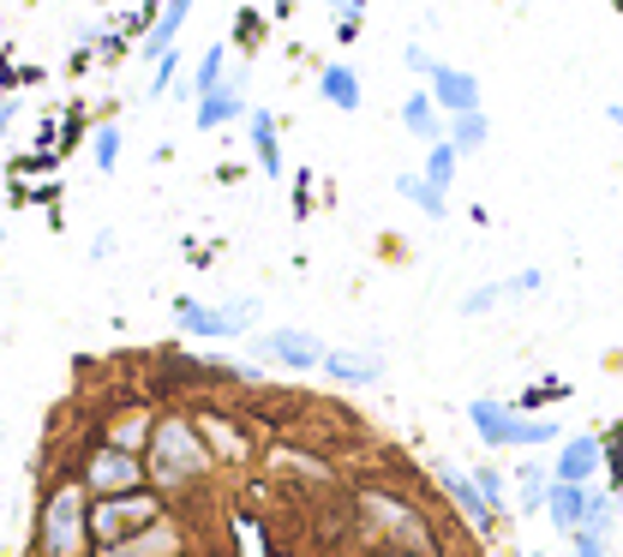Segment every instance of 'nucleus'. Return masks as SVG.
<instances>
[{
  "label": "nucleus",
  "mask_w": 623,
  "mask_h": 557,
  "mask_svg": "<svg viewBox=\"0 0 623 557\" xmlns=\"http://www.w3.org/2000/svg\"><path fill=\"white\" fill-rule=\"evenodd\" d=\"M503 295H515V288H510V282H503V288H473V295L462 300V312H492Z\"/></svg>",
  "instance_id": "obj_27"
},
{
  "label": "nucleus",
  "mask_w": 623,
  "mask_h": 557,
  "mask_svg": "<svg viewBox=\"0 0 623 557\" xmlns=\"http://www.w3.org/2000/svg\"><path fill=\"white\" fill-rule=\"evenodd\" d=\"M216 462L211 437L198 432V420H181L168 414L162 426L151 432V450H144V467H151L156 486H192V479H204Z\"/></svg>",
  "instance_id": "obj_1"
},
{
  "label": "nucleus",
  "mask_w": 623,
  "mask_h": 557,
  "mask_svg": "<svg viewBox=\"0 0 623 557\" xmlns=\"http://www.w3.org/2000/svg\"><path fill=\"white\" fill-rule=\"evenodd\" d=\"M156 516H168L156 492H144V486H132V492H109V497H96V509H91V539L114 551L121 539H132L139 527H151Z\"/></svg>",
  "instance_id": "obj_4"
},
{
  "label": "nucleus",
  "mask_w": 623,
  "mask_h": 557,
  "mask_svg": "<svg viewBox=\"0 0 623 557\" xmlns=\"http://www.w3.org/2000/svg\"><path fill=\"white\" fill-rule=\"evenodd\" d=\"M252 144H258L264 174H282V156H276V121H270V114H252Z\"/></svg>",
  "instance_id": "obj_21"
},
{
  "label": "nucleus",
  "mask_w": 623,
  "mask_h": 557,
  "mask_svg": "<svg viewBox=\"0 0 623 557\" xmlns=\"http://www.w3.org/2000/svg\"><path fill=\"white\" fill-rule=\"evenodd\" d=\"M396 193H402V198H413L426 216H443V186H432L426 174H402V180H396Z\"/></svg>",
  "instance_id": "obj_19"
},
{
  "label": "nucleus",
  "mask_w": 623,
  "mask_h": 557,
  "mask_svg": "<svg viewBox=\"0 0 623 557\" xmlns=\"http://www.w3.org/2000/svg\"><path fill=\"white\" fill-rule=\"evenodd\" d=\"M330 7H343V12H360V7H366V0H330Z\"/></svg>",
  "instance_id": "obj_30"
},
{
  "label": "nucleus",
  "mask_w": 623,
  "mask_h": 557,
  "mask_svg": "<svg viewBox=\"0 0 623 557\" xmlns=\"http://www.w3.org/2000/svg\"><path fill=\"white\" fill-rule=\"evenodd\" d=\"M198 432L211 437L216 456H228V462H241V456H246V432L234 426V420H222V414H198Z\"/></svg>",
  "instance_id": "obj_15"
},
{
  "label": "nucleus",
  "mask_w": 623,
  "mask_h": 557,
  "mask_svg": "<svg viewBox=\"0 0 623 557\" xmlns=\"http://www.w3.org/2000/svg\"><path fill=\"white\" fill-rule=\"evenodd\" d=\"M612 121H617V126H623V102H612Z\"/></svg>",
  "instance_id": "obj_31"
},
{
  "label": "nucleus",
  "mask_w": 623,
  "mask_h": 557,
  "mask_svg": "<svg viewBox=\"0 0 623 557\" xmlns=\"http://www.w3.org/2000/svg\"><path fill=\"white\" fill-rule=\"evenodd\" d=\"M473 479H480V492L492 497V504H503V479L492 474V467H480V474H473Z\"/></svg>",
  "instance_id": "obj_28"
},
{
  "label": "nucleus",
  "mask_w": 623,
  "mask_h": 557,
  "mask_svg": "<svg viewBox=\"0 0 623 557\" xmlns=\"http://www.w3.org/2000/svg\"><path fill=\"white\" fill-rule=\"evenodd\" d=\"M12 114H19V102H0V132L12 126Z\"/></svg>",
  "instance_id": "obj_29"
},
{
  "label": "nucleus",
  "mask_w": 623,
  "mask_h": 557,
  "mask_svg": "<svg viewBox=\"0 0 623 557\" xmlns=\"http://www.w3.org/2000/svg\"><path fill=\"white\" fill-rule=\"evenodd\" d=\"M468 414H473V432H480L486 444H552L558 437L552 420H522L515 408H503V402H473Z\"/></svg>",
  "instance_id": "obj_6"
},
{
  "label": "nucleus",
  "mask_w": 623,
  "mask_h": 557,
  "mask_svg": "<svg viewBox=\"0 0 623 557\" xmlns=\"http://www.w3.org/2000/svg\"><path fill=\"white\" fill-rule=\"evenodd\" d=\"M402 121L413 138H438V109H432V96H408L402 102Z\"/></svg>",
  "instance_id": "obj_20"
},
{
  "label": "nucleus",
  "mask_w": 623,
  "mask_h": 557,
  "mask_svg": "<svg viewBox=\"0 0 623 557\" xmlns=\"http://www.w3.org/2000/svg\"><path fill=\"white\" fill-rule=\"evenodd\" d=\"M456 151H480V144H486V114L480 109H462V114H456Z\"/></svg>",
  "instance_id": "obj_22"
},
{
  "label": "nucleus",
  "mask_w": 623,
  "mask_h": 557,
  "mask_svg": "<svg viewBox=\"0 0 623 557\" xmlns=\"http://www.w3.org/2000/svg\"><path fill=\"white\" fill-rule=\"evenodd\" d=\"M186 12H192V0H168V12H162V24H156V31H151V42H144V49H151V54H156V61H162V54H168V49H174V37H181Z\"/></svg>",
  "instance_id": "obj_18"
},
{
  "label": "nucleus",
  "mask_w": 623,
  "mask_h": 557,
  "mask_svg": "<svg viewBox=\"0 0 623 557\" xmlns=\"http://www.w3.org/2000/svg\"><path fill=\"white\" fill-rule=\"evenodd\" d=\"M246 109V96L241 91H204V102H198V126H222V121H234V114Z\"/></svg>",
  "instance_id": "obj_17"
},
{
  "label": "nucleus",
  "mask_w": 623,
  "mask_h": 557,
  "mask_svg": "<svg viewBox=\"0 0 623 557\" xmlns=\"http://www.w3.org/2000/svg\"><path fill=\"white\" fill-rule=\"evenodd\" d=\"M600 462H605V450H600V437H570V444L558 450V479H588L600 474Z\"/></svg>",
  "instance_id": "obj_12"
},
{
  "label": "nucleus",
  "mask_w": 623,
  "mask_h": 557,
  "mask_svg": "<svg viewBox=\"0 0 623 557\" xmlns=\"http://www.w3.org/2000/svg\"><path fill=\"white\" fill-rule=\"evenodd\" d=\"M438 479H443V492L456 497V509H462L468 522H486V516H492V509H498L492 497L480 492V479H462V474H456V467H438Z\"/></svg>",
  "instance_id": "obj_13"
},
{
  "label": "nucleus",
  "mask_w": 623,
  "mask_h": 557,
  "mask_svg": "<svg viewBox=\"0 0 623 557\" xmlns=\"http://www.w3.org/2000/svg\"><path fill=\"white\" fill-rule=\"evenodd\" d=\"M324 372H330L336 384H378L384 354H366V348H330V354H324Z\"/></svg>",
  "instance_id": "obj_10"
},
{
  "label": "nucleus",
  "mask_w": 623,
  "mask_h": 557,
  "mask_svg": "<svg viewBox=\"0 0 623 557\" xmlns=\"http://www.w3.org/2000/svg\"><path fill=\"white\" fill-rule=\"evenodd\" d=\"M91 156H96V168H102V174H114V163H121V126H96Z\"/></svg>",
  "instance_id": "obj_24"
},
{
  "label": "nucleus",
  "mask_w": 623,
  "mask_h": 557,
  "mask_svg": "<svg viewBox=\"0 0 623 557\" xmlns=\"http://www.w3.org/2000/svg\"><path fill=\"white\" fill-rule=\"evenodd\" d=\"M354 516H360V534L372 539V546H432L426 516L396 492H360V509H354Z\"/></svg>",
  "instance_id": "obj_3"
},
{
  "label": "nucleus",
  "mask_w": 623,
  "mask_h": 557,
  "mask_svg": "<svg viewBox=\"0 0 623 557\" xmlns=\"http://www.w3.org/2000/svg\"><path fill=\"white\" fill-rule=\"evenodd\" d=\"M84 492L91 486H54L42 497V516H37V546L54 557H79L91 539V509H84Z\"/></svg>",
  "instance_id": "obj_2"
},
{
  "label": "nucleus",
  "mask_w": 623,
  "mask_h": 557,
  "mask_svg": "<svg viewBox=\"0 0 623 557\" xmlns=\"http://www.w3.org/2000/svg\"><path fill=\"white\" fill-rule=\"evenodd\" d=\"M109 437H114V444H126V450H139L144 437H151V420H144V414H139V420H121V426H114Z\"/></svg>",
  "instance_id": "obj_26"
},
{
  "label": "nucleus",
  "mask_w": 623,
  "mask_h": 557,
  "mask_svg": "<svg viewBox=\"0 0 623 557\" xmlns=\"http://www.w3.org/2000/svg\"><path fill=\"white\" fill-rule=\"evenodd\" d=\"M181 330L192 336H241L246 318H252V300H234V306H198V300H181Z\"/></svg>",
  "instance_id": "obj_7"
},
{
  "label": "nucleus",
  "mask_w": 623,
  "mask_h": 557,
  "mask_svg": "<svg viewBox=\"0 0 623 557\" xmlns=\"http://www.w3.org/2000/svg\"><path fill=\"white\" fill-rule=\"evenodd\" d=\"M318 91H324V102H336V109H360V79H354L348 66H324Z\"/></svg>",
  "instance_id": "obj_16"
},
{
  "label": "nucleus",
  "mask_w": 623,
  "mask_h": 557,
  "mask_svg": "<svg viewBox=\"0 0 623 557\" xmlns=\"http://www.w3.org/2000/svg\"><path fill=\"white\" fill-rule=\"evenodd\" d=\"M258 354L264 360H282V365H324L330 348H324L318 336H306V330H276V336H264V342H258Z\"/></svg>",
  "instance_id": "obj_9"
},
{
  "label": "nucleus",
  "mask_w": 623,
  "mask_h": 557,
  "mask_svg": "<svg viewBox=\"0 0 623 557\" xmlns=\"http://www.w3.org/2000/svg\"><path fill=\"white\" fill-rule=\"evenodd\" d=\"M588 509H593V492L582 486V479H552V492H545V516H552V527L575 534V527L588 522Z\"/></svg>",
  "instance_id": "obj_8"
},
{
  "label": "nucleus",
  "mask_w": 623,
  "mask_h": 557,
  "mask_svg": "<svg viewBox=\"0 0 623 557\" xmlns=\"http://www.w3.org/2000/svg\"><path fill=\"white\" fill-rule=\"evenodd\" d=\"M174 546H186V534H181V527H174L168 516H156L151 527H139V534H132V539H121V546H114V551L139 557V551H174Z\"/></svg>",
  "instance_id": "obj_14"
},
{
  "label": "nucleus",
  "mask_w": 623,
  "mask_h": 557,
  "mask_svg": "<svg viewBox=\"0 0 623 557\" xmlns=\"http://www.w3.org/2000/svg\"><path fill=\"white\" fill-rule=\"evenodd\" d=\"M79 474H84V486H91L96 497H109V492H132V486H144V474L151 467L139 462V450H126V444H96L91 456L79 462Z\"/></svg>",
  "instance_id": "obj_5"
},
{
  "label": "nucleus",
  "mask_w": 623,
  "mask_h": 557,
  "mask_svg": "<svg viewBox=\"0 0 623 557\" xmlns=\"http://www.w3.org/2000/svg\"><path fill=\"white\" fill-rule=\"evenodd\" d=\"M216 84H222V49H211V54H204V61H198V79H192V91H216Z\"/></svg>",
  "instance_id": "obj_25"
},
{
  "label": "nucleus",
  "mask_w": 623,
  "mask_h": 557,
  "mask_svg": "<svg viewBox=\"0 0 623 557\" xmlns=\"http://www.w3.org/2000/svg\"><path fill=\"white\" fill-rule=\"evenodd\" d=\"M456 156H462L456 144H438V138H432V156H426V180H432V186H450V180H456Z\"/></svg>",
  "instance_id": "obj_23"
},
{
  "label": "nucleus",
  "mask_w": 623,
  "mask_h": 557,
  "mask_svg": "<svg viewBox=\"0 0 623 557\" xmlns=\"http://www.w3.org/2000/svg\"><path fill=\"white\" fill-rule=\"evenodd\" d=\"M432 102L438 109H450V114L480 109V84H473L462 66H432Z\"/></svg>",
  "instance_id": "obj_11"
}]
</instances>
